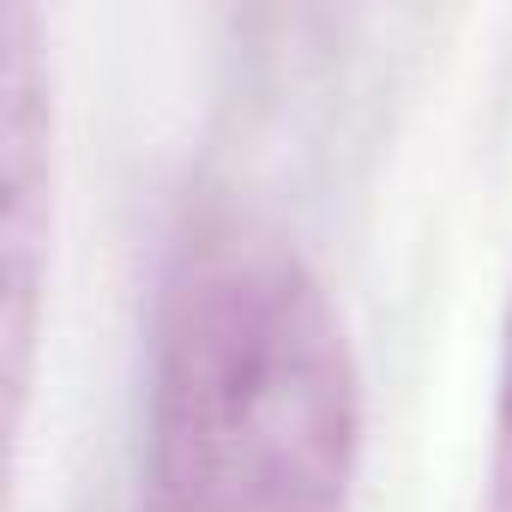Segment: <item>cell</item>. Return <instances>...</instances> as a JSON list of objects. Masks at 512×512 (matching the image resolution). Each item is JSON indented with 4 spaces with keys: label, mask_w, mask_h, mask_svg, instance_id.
<instances>
[{
    "label": "cell",
    "mask_w": 512,
    "mask_h": 512,
    "mask_svg": "<svg viewBox=\"0 0 512 512\" xmlns=\"http://www.w3.org/2000/svg\"><path fill=\"white\" fill-rule=\"evenodd\" d=\"M362 362L302 253L253 217L175 247L145 368V512H350Z\"/></svg>",
    "instance_id": "1"
},
{
    "label": "cell",
    "mask_w": 512,
    "mask_h": 512,
    "mask_svg": "<svg viewBox=\"0 0 512 512\" xmlns=\"http://www.w3.org/2000/svg\"><path fill=\"white\" fill-rule=\"evenodd\" d=\"M49 217H55V103L43 25L31 7L0 13V338H7V428L25 416L37 308L49 278Z\"/></svg>",
    "instance_id": "2"
},
{
    "label": "cell",
    "mask_w": 512,
    "mask_h": 512,
    "mask_svg": "<svg viewBox=\"0 0 512 512\" xmlns=\"http://www.w3.org/2000/svg\"><path fill=\"white\" fill-rule=\"evenodd\" d=\"M476 512H512V296H506V326H500L494 428H488V470H482V506Z\"/></svg>",
    "instance_id": "3"
}]
</instances>
